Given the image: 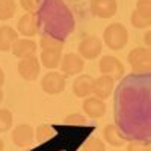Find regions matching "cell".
Wrapping results in <instances>:
<instances>
[{
    "instance_id": "6da1fadb",
    "label": "cell",
    "mask_w": 151,
    "mask_h": 151,
    "mask_svg": "<svg viewBox=\"0 0 151 151\" xmlns=\"http://www.w3.org/2000/svg\"><path fill=\"white\" fill-rule=\"evenodd\" d=\"M103 40L110 50H121L125 47V44L129 41V32L124 24L112 23L104 29Z\"/></svg>"
},
{
    "instance_id": "7a4b0ae2",
    "label": "cell",
    "mask_w": 151,
    "mask_h": 151,
    "mask_svg": "<svg viewBox=\"0 0 151 151\" xmlns=\"http://www.w3.org/2000/svg\"><path fill=\"white\" fill-rule=\"evenodd\" d=\"M127 59L133 73H137V74L151 73V48L136 47L129 53Z\"/></svg>"
},
{
    "instance_id": "3957f363",
    "label": "cell",
    "mask_w": 151,
    "mask_h": 151,
    "mask_svg": "<svg viewBox=\"0 0 151 151\" xmlns=\"http://www.w3.org/2000/svg\"><path fill=\"white\" fill-rule=\"evenodd\" d=\"M130 21L136 29H145L151 26V0H137Z\"/></svg>"
},
{
    "instance_id": "277c9868",
    "label": "cell",
    "mask_w": 151,
    "mask_h": 151,
    "mask_svg": "<svg viewBox=\"0 0 151 151\" xmlns=\"http://www.w3.org/2000/svg\"><path fill=\"white\" fill-rule=\"evenodd\" d=\"M100 73L103 76H109L113 80H118L124 76V65L115 56H103L100 59Z\"/></svg>"
},
{
    "instance_id": "5b68a950",
    "label": "cell",
    "mask_w": 151,
    "mask_h": 151,
    "mask_svg": "<svg viewBox=\"0 0 151 151\" xmlns=\"http://www.w3.org/2000/svg\"><path fill=\"white\" fill-rule=\"evenodd\" d=\"M40 70H41L40 59H38L35 55L23 58L18 62V73H20L21 77L24 80H27V82L36 80L38 76H40Z\"/></svg>"
},
{
    "instance_id": "8992f818",
    "label": "cell",
    "mask_w": 151,
    "mask_h": 151,
    "mask_svg": "<svg viewBox=\"0 0 151 151\" xmlns=\"http://www.w3.org/2000/svg\"><path fill=\"white\" fill-rule=\"evenodd\" d=\"M65 76L64 74H60L58 71H50L47 73L42 80H41V88H42V91L47 92V94H59L65 89Z\"/></svg>"
},
{
    "instance_id": "52a82bcc",
    "label": "cell",
    "mask_w": 151,
    "mask_h": 151,
    "mask_svg": "<svg viewBox=\"0 0 151 151\" xmlns=\"http://www.w3.org/2000/svg\"><path fill=\"white\" fill-rule=\"evenodd\" d=\"M85 64H83V58L76 55V53H67L64 56V59L60 60V70L64 73L65 77H71L82 73Z\"/></svg>"
},
{
    "instance_id": "ba28073f",
    "label": "cell",
    "mask_w": 151,
    "mask_h": 151,
    "mask_svg": "<svg viewBox=\"0 0 151 151\" xmlns=\"http://www.w3.org/2000/svg\"><path fill=\"white\" fill-rule=\"evenodd\" d=\"M116 0H91V12L98 18H110L116 14Z\"/></svg>"
},
{
    "instance_id": "9c48e42d",
    "label": "cell",
    "mask_w": 151,
    "mask_h": 151,
    "mask_svg": "<svg viewBox=\"0 0 151 151\" xmlns=\"http://www.w3.org/2000/svg\"><path fill=\"white\" fill-rule=\"evenodd\" d=\"M103 48V42L97 36H88L79 44V53L85 59H95Z\"/></svg>"
},
{
    "instance_id": "30bf717a",
    "label": "cell",
    "mask_w": 151,
    "mask_h": 151,
    "mask_svg": "<svg viewBox=\"0 0 151 151\" xmlns=\"http://www.w3.org/2000/svg\"><path fill=\"white\" fill-rule=\"evenodd\" d=\"M40 17L36 14H26L18 20L17 24V32L21 33L23 36H35L40 32Z\"/></svg>"
},
{
    "instance_id": "8fae6325",
    "label": "cell",
    "mask_w": 151,
    "mask_h": 151,
    "mask_svg": "<svg viewBox=\"0 0 151 151\" xmlns=\"http://www.w3.org/2000/svg\"><path fill=\"white\" fill-rule=\"evenodd\" d=\"M33 139H35V132L27 124H20L12 132V141H14L15 145H18L21 148L30 147L33 144Z\"/></svg>"
},
{
    "instance_id": "7c38bea8",
    "label": "cell",
    "mask_w": 151,
    "mask_h": 151,
    "mask_svg": "<svg viewBox=\"0 0 151 151\" xmlns=\"http://www.w3.org/2000/svg\"><path fill=\"white\" fill-rule=\"evenodd\" d=\"M83 112L89 118H101L106 113V104L103 100L97 97H86V100L83 101Z\"/></svg>"
},
{
    "instance_id": "4fadbf2b",
    "label": "cell",
    "mask_w": 151,
    "mask_h": 151,
    "mask_svg": "<svg viewBox=\"0 0 151 151\" xmlns=\"http://www.w3.org/2000/svg\"><path fill=\"white\" fill-rule=\"evenodd\" d=\"M113 91V79L109 76H100L98 79H94V86H92V94L100 98L106 100Z\"/></svg>"
},
{
    "instance_id": "5bb4252c",
    "label": "cell",
    "mask_w": 151,
    "mask_h": 151,
    "mask_svg": "<svg viewBox=\"0 0 151 151\" xmlns=\"http://www.w3.org/2000/svg\"><path fill=\"white\" fill-rule=\"evenodd\" d=\"M92 86H94V79L88 74L79 76L73 83V94L76 97L86 98L92 94Z\"/></svg>"
},
{
    "instance_id": "9a60e30c",
    "label": "cell",
    "mask_w": 151,
    "mask_h": 151,
    "mask_svg": "<svg viewBox=\"0 0 151 151\" xmlns=\"http://www.w3.org/2000/svg\"><path fill=\"white\" fill-rule=\"evenodd\" d=\"M36 52V44L32 40H18L15 41V44L12 45V55L23 59V58H27L35 55Z\"/></svg>"
},
{
    "instance_id": "2e32d148",
    "label": "cell",
    "mask_w": 151,
    "mask_h": 151,
    "mask_svg": "<svg viewBox=\"0 0 151 151\" xmlns=\"http://www.w3.org/2000/svg\"><path fill=\"white\" fill-rule=\"evenodd\" d=\"M18 40V32L11 26L0 27V52H9Z\"/></svg>"
},
{
    "instance_id": "e0dca14e",
    "label": "cell",
    "mask_w": 151,
    "mask_h": 151,
    "mask_svg": "<svg viewBox=\"0 0 151 151\" xmlns=\"http://www.w3.org/2000/svg\"><path fill=\"white\" fill-rule=\"evenodd\" d=\"M62 55L60 52H52V50H42L41 53V64L48 68V70H55L60 65Z\"/></svg>"
},
{
    "instance_id": "ac0fdd59",
    "label": "cell",
    "mask_w": 151,
    "mask_h": 151,
    "mask_svg": "<svg viewBox=\"0 0 151 151\" xmlns=\"http://www.w3.org/2000/svg\"><path fill=\"white\" fill-rule=\"evenodd\" d=\"M103 136H104L106 142H109L113 147H122L124 145V137L119 136L118 129L115 127V125H112V124H109V125H106V127H104Z\"/></svg>"
},
{
    "instance_id": "d6986e66",
    "label": "cell",
    "mask_w": 151,
    "mask_h": 151,
    "mask_svg": "<svg viewBox=\"0 0 151 151\" xmlns=\"http://www.w3.org/2000/svg\"><path fill=\"white\" fill-rule=\"evenodd\" d=\"M64 40H60L53 35H44L41 38V48L42 50H52V52H62L64 48Z\"/></svg>"
},
{
    "instance_id": "ffe728a7",
    "label": "cell",
    "mask_w": 151,
    "mask_h": 151,
    "mask_svg": "<svg viewBox=\"0 0 151 151\" xmlns=\"http://www.w3.org/2000/svg\"><path fill=\"white\" fill-rule=\"evenodd\" d=\"M17 3L15 0H0V20L6 21L15 15Z\"/></svg>"
},
{
    "instance_id": "44dd1931",
    "label": "cell",
    "mask_w": 151,
    "mask_h": 151,
    "mask_svg": "<svg viewBox=\"0 0 151 151\" xmlns=\"http://www.w3.org/2000/svg\"><path fill=\"white\" fill-rule=\"evenodd\" d=\"M55 136V130L52 129V127H48L47 124H41V125H38V129H36V134H35V137H36V141L38 142H47V141H50L52 137Z\"/></svg>"
},
{
    "instance_id": "7402d4cb",
    "label": "cell",
    "mask_w": 151,
    "mask_h": 151,
    "mask_svg": "<svg viewBox=\"0 0 151 151\" xmlns=\"http://www.w3.org/2000/svg\"><path fill=\"white\" fill-rule=\"evenodd\" d=\"M83 150L85 151H106V145L98 137H91V139H88L83 144Z\"/></svg>"
},
{
    "instance_id": "603a6c76",
    "label": "cell",
    "mask_w": 151,
    "mask_h": 151,
    "mask_svg": "<svg viewBox=\"0 0 151 151\" xmlns=\"http://www.w3.org/2000/svg\"><path fill=\"white\" fill-rule=\"evenodd\" d=\"M12 125V113L8 109H0V133L8 132Z\"/></svg>"
},
{
    "instance_id": "cb8c5ba5",
    "label": "cell",
    "mask_w": 151,
    "mask_h": 151,
    "mask_svg": "<svg viewBox=\"0 0 151 151\" xmlns=\"http://www.w3.org/2000/svg\"><path fill=\"white\" fill-rule=\"evenodd\" d=\"M20 5L26 11V14H36L40 11L41 0H20Z\"/></svg>"
},
{
    "instance_id": "d4e9b609",
    "label": "cell",
    "mask_w": 151,
    "mask_h": 151,
    "mask_svg": "<svg viewBox=\"0 0 151 151\" xmlns=\"http://www.w3.org/2000/svg\"><path fill=\"white\" fill-rule=\"evenodd\" d=\"M127 151H151V145L145 141H132L127 145Z\"/></svg>"
},
{
    "instance_id": "484cf974",
    "label": "cell",
    "mask_w": 151,
    "mask_h": 151,
    "mask_svg": "<svg viewBox=\"0 0 151 151\" xmlns=\"http://www.w3.org/2000/svg\"><path fill=\"white\" fill-rule=\"evenodd\" d=\"M65 122L70 125H83L86 122V118L83 115H80V113H71V115H68L65 118Z\"/></svg>"
},
{
    "instance_id": "4316f807",
    "label": "cell",
    "mask_w": 151,
    "mask_h": 151,
    "mask_svg": "<svg viewBox=\"0 0 151 151\" xmlns=\"http://www.w3.org/2000/svg\"><path fill=\"white\" fill-rule=\"evenodd\" d=\"M144 42L148 48H151V30H148L145 35H144Z\"/></svg>"
},
{
    "instance_id": "83f0119b",
    "label": "cell",
    "mask_w": 151,
    "mask_h": 151,
    "mask_svg": "<svg viewBox=\"0 0 151 151\" xmlns=\"http://www.w3.org/2000/svg\"><path fill=\"white\" fill-rule=\"evenodd\" d=\"M3 82H5V73H3L2 68H0V86L3 85Z\"/></svg>"
},
{
    "instance_id": "f1b7e54d",
    "label": "cell",
    "mask_w": 151,
    "mask_h": 151,
    "mask_svg": "<svg viewBox=\"0 0 151 151\" xmlns=\"http://www.w3.org/2000/svg\"><path fill=\"white\" fill-rule=\"evenodd\" d=\"M3 148H5V144H3L2 139H0V151H3Z\"/></svg>"
},
{
    "instance_id": "f546056e",
    "label": "cell",
    "mask_w": 151,
    "mask_h": 151,
    "mask_svg": "<svg viewBox=\"0 0 151 151\" xmlns=\"http://www.w3.org/2000/svg\"><path fill=\"white\" fill-rule=\"evenodd\" d=\"M2 100H3V91H2V88H0V103H2Z\"/></svg>"
},
{
    "instance_id": "4dcf8cb0",
    "label": "cell",
    "mask_w": 151,
    "mask_h": 151,
    "mask_svg": "<svg viewBox=\"0 0 151 151\" xmlns=\"http://www.w3.org/2000/svg\"><path fill=\"white\" fill-rule=\"evenodd\" d=\"M82 151H85V150H82Z\"/></svg>"
}]
</instances>
